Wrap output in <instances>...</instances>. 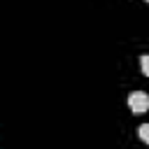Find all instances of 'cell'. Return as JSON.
I'll return each instance as SVG.
<instances>
[{
    "label": "cell",
    "instance_id": "obj_1",
    "mask_svg": "<svg viewBox=\"0 0 149 149\" xmlns=\"http://www.w3.org/2000/svg\"><path fill=\"white\" fill-rule=\"evenodd\" d=\"M128 107H130L133 114H144V112L149 109V95H147L144 91L130 93V95H128Z\"/></svg>",
    "mask_w": 149,
    "mask_h": 149
},
{
    "label": "cell",
    "instance_id": "obj_2",
    "mask_svg": "<svg viewBox=\"0 0 149 149\" xmlns=\"http://www.w3.org/2000/svg\"><path fill=\"white\" fill-rule=\"evenodd\" d=\"M137 135H140V140H142V142H147V144H149V123H142V126L137 128Z\"/></svg>",
    "mask_w": 149,
    "mask_h": 149
},
{
    "label": "cell",
    "instance_id": "obj_3",
    "mask_svg": "<svg viewBox=\"0 0 149 149\" xmlns=\"http://www.w3.org/2000/svg\"><path fill=\"white\" fill-rule=\"evenodd\" d=\"M140 68H142V74H147V77H149V54L140 56Z\"/></svg>",
    "mask_w": 149,
    "mask_h": 149
},
{
    "label": "cell",
    "instance_id": "obj_4",
    "mask_svg": "<svg viewBox=\"0 0 149 149\" xmlns=\"http://www.w3.org/2000/svg\"><path fill=\"white\" fill-rule=\"evenodd\" d=\"M147 2H149V0H147Z\"/></svg>",
    "mask_w": 149,
    "mask_h": 149
}]
</instances>
